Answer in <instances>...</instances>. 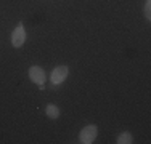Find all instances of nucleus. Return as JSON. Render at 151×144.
Listing matches in <instances>:
<instances>
[{
    "mask_svg": "<svg viewBox=\"0 0 151 144\" xmlns=\"http://www.w3.org/2000/svg\"><path fill=\"white\" fill-rule=\"evenodd\" d=\"M45 114L48 118H52V120H55V118L60 117V109L58 106H55V104H48V106L45 107Z\"/></svg>",
    "mask_w": 151,
    "mask_h": 144,
    "instance_id": "39448f33",
    "label": "nucleus"
},
{
    "mask_svg": "<svg viewBox=\"0 0 151 144\" xmlns=\"http://www.w3.org/2000/svg\"><path fill=\"white\" fill-rule=\"evenodd\" d=\"M96 135H98V128H96V125H87V127H84L81 130V133H79V143L92 144L93 141H95Z\"/></svg>",
    "mask_w": 151,
    "mask_h": 144,
    "instance_id": "f257e3e1",
    "label": "nucleus"
},
{
    "mask_svg": "<svg viewBox=\"0 0 151 144\" xmlns=\"http://www.w3.org/2000/svg\"><path fill=\"white\" fill-rule=\"evenodd\" d=\"M24 42H26V31H24L23 23H19L12 34V45L15 48H21L24 45Z\"/></svg>",
    "mask_w": 151,
    "mask_h": 144,
    "instance_id": "7ed1b4c3",
    "label": "nucleus"
},
{
    "mask_svg": "<svg viewBox=\"0 0 151 144\" xmlns=\"http://www.w3.org/2000/svg\"><path fill=\"white\" fill-rule=\"evenodd\" d=\"M145 18L146 19H151V0H146L145 2Z\"/></svg>",
    "mask_w": 151,
    "mask_h": 144,
    "instance_id": "0eeeda50",
    "label": "nucleus"
},
{
    "mask_svg": "<svg viewBox=\"0 0 151 144\" xmlns=\"http://www.w3.org/2000/svg\"><path fill=\"white\" fill-rule=\"evenodd\" d=\"M117 144H132L134 143V138H132V135L129 131H124V133H121L119 136H117Z\"/></svg>",
    "mask_w": 151,
    "mask_h": 144,
    "instance_id": "423d86ee",
    "label": "nucleus"
},
{
    "mask_svg": "<svg viewBox=\"0 0 151 144\" xmlns=\"http://www.w3.org/2000/svg\"><path fill=\"white\" fill-rule=\"evenodd\" d=\"M68 74H69V67H68L66 64L58 66V67H55V69L52 71L50 82H52L53 85H61V83H63V82L68 78Z\"/></svg>",
    "mask_w": 151,
    "mask_h": 144,
    "instance_id": "f03ea898",
    "label": "nucleus"
},
{
    "mask_svg": "<svg viewBox=\"0 0 151 144\" xmlns=\"http://www.w3.org/2000/svg\"><path fill=\"white\" fill-rule=\"evenodd\" d=\"M27 75H29L31 82H34L35 85H44L47 77H45V71L42 69V67L39 66H32L29 67V72H27Z\"/></svg>",
    "mask_w": 151,
    "mask_h": 144,
    "instance_id": "20e7f679",
    "label": "nucleus"
}]
</instances>
